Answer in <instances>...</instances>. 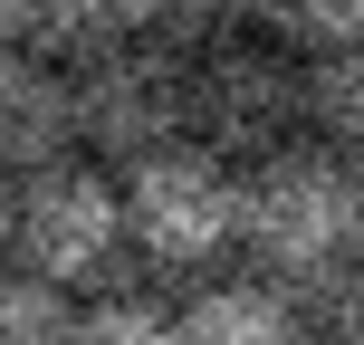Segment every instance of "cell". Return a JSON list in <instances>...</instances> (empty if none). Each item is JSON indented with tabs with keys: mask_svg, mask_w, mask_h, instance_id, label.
<instances>
[{
	"mask_svg": "<svg viewBox=\"0 0 364 345\" xmlns=\"http://www.w3.org/2000/svg\"><path fill=\"white\" fill-rule=\"evenodd\" d=\"M240 250H250L278 288L326 278L336 259H364L355 250V164L336 144H316V134L259 154V164L240 173Z\"/></svg>",
	"mask_w": 364,
	"mask_h": 345,
	"instance_id": "1",
	"label": "cell"
},
{
	"mask_svg": "<svg viewBox=\"0 0 364 345\" xmlns=\"http://www.w3.org/2000/svg\"><path fill=\"white\" fill-rule=\"evenodd\" d=\"M125 182V240L134 269L154 278H211V259L240 250V164H220L211 144H154L134 164H115Z\"/></svg>",
	"mask_w": 364,
	"mask_h": 345,
	"instance_id": "2",
	"label": "cell"
},
{
	"mask_svg": "<svg viewBox=\"0 0 364 345\" xmlns=\"http://www.w3.org/2000/svg\"><path fill=\"white\" fill-rule=\"evenodd\" d=\"M10 259L58 288L96 297V288H125L134 269V240H125V182H115L96 154H58V164L19 173L10 201Z\"/></svg>",
	"mask_w": 364,
	"mask_h": 345,
	"instance_id": "3",
	"label": "cell"
},
{
	"mask_svg": "<svg viewBox=\"0 0 364 345\" xmlns=\"http://www.w3.org/2000/svg\"><path fill=\"white\" fill-rule=\"evenodd\" d=\"M297 134H307V58L288 38L250 19V29H220L192 48V144L250 173L259 154L297 144Z\"/></svg>",
	"mask_w": 364,
	"mask_h": 345,
	"instance_id": "4",
	"label": "cell"
},
{
	"mask_svg": "<svg viewBox=\"0 0 364 345\" xmlns=\"http://www.w3.org/2000/svg\"><path fill=\"white\" fill-rule=\"evenodd\" d=\"M192 134V48L173 38H106L77 58V144L96 164H134Z\"/></svg>",
	"mask_w": 364,
	"mask_h": 345,
	"instance_id": "5",
	"label": "cell"
},
{
	"mask_svg": "<svg viewBox=\"0 0 364 345\" xmlns=\"http://www.w3.org/2000/svg\"><path fill=\"white\" fill-rule=\"evenodd\" d=\"M77 154V68L48 48H0V164L38 173Z\"/></svg>",
	"mask_w": 364,
	"mask_h": 345,
	"instance_id": "6",
	"label": "cell"
},
{
	"mask_svg": "<svg viewBox=\"0 0 364 345\" xmlns=\"http://www.w3.org/2000/svg\"><path fill=\"white\" fill-rule=\"evenodd\" d=\"M182 345H316V327H307V307L259 269V278H201V288L182 297Z\"/></svg>",
	"mask_w": 364,
	"mask_h": 345,
	"instance_id": "7",
	"label": "cell"
},
{
	"mask_svg": "<svg viewBox=\"0 0 364 345\" xmlns=\"http://www.w3.org/2000/svg\"><path fill=\"white\" fill-rule=\"evenodd\" d=\"M307 134H316V144H336L346 164L364 154V38L307 58Z\"/></svg>",
	"mask_w": 364,
	"mask_h": 345,
	"instance_id": "8",
	"label": "cell"
},
{
	"mask_svg": "<svg viewBox=\"0 0 364 345\" xmlns=\"http://www.w3.org/2000/svg\"><path fill=\"white\" fill-rule=\"evenodd\" d=\"M77 317H87L77 288L19 269V259L0 269V345H77Z\"/></svg>",
	"mask_w": 364,
	"mask_h": 345,
	"instance_id": "9",
	"label": "cell"
},
{
	"mask_svg": "<svg viewBox=\"0 0 364 345\" xmlns=\"http://www.w3.org/2000/svg\"><path fill=\"white\" fill-rule=\"evenodd\" d=\"M134 10L144 0H29V48H48V58L77 68L106 38H134Z\"/></svg>",
	"mask_w": 364,
	"mask_h": 345,
	"instance_id": "10",
	"label": "cell"
},
{
	"mask_svg": "<svg viewBox=\"0 0 364 345\" xmlns=\"http://www.w3.org/2000/svg\"><path fill=\"white\" fill-rule=\"evenodd\" d=\"M77 345H182V307H164L144 288H96L77 317Z\"/></svg>",
	"mask_w": 364,
	"mask_h": 345,
	"instance_id": "11",
	"label": "cell"
},
{
	"mask_svg": "<svg viewBox=\"0 0 364 345\" xmlns=\"http://www.w3.org/2000/svg\"><path fill=\"white\" fill-rule=\"evenodd\" d=\"M240 10H250L269 38H288L297 58H316V48H346V38H364V0H240Z\"/></svg>",
	"mask_w": 364,
	"mask_h": 345,
	"instance_id": "12",
	"label": "cell"
},
{
	"mask_svg": "<svg viewBox=\"0 0 364 345\" xmlns=\"http://www.w3.org/2000/svg\"><path fill=\"white\" fill-rule=\"evenodd\" d=\"M0 48H29V0H0Z\"/></svg>",
	"mask_w": 364,
	"mask_h": 345,
	"instance_id": "13",
	"label": "cell"
},
{
	"mask_svg": "<svg viewBox=\"0 0 364 345\" xmlns=\"http://www.w3.org/2000/svg\"><path fill=\"white\" fill-rule=\"evenodd\" d=\"M10 201H19V173L0 164V250H10Z\"/></svg>",
	"mask_w": 364,
	"mask_h": 345,
	"instance_id": "14",
	"label": "cell"
},
{
	"mask_svg": "<svg viewBox=\"0 0 364 345\" xmlns=\"http://www.w3.org/2000/svg\"><path fill=\"white\" fill-rule=\"evenodd\" d=\"M355 250H364V154H355Z\"/></svg>",
	"mask_w": 364,
	"mask_h": 345,
	"instance_id": "15",
	"label": "cell"
},
{
	"mask_svg": "<svg viewBox=\"0 0 364 345\" xmlns=\"http://www.w3.org/2000/svg\"><path fill=\"white\" fill-rule=\"evenodd\" d=\"M355 345H364V336H355Z\"/></svg>",
	"mask_w": 364,
	"mask_h": 345,
	"instance_id": "16",
	"label": "cell"
}]
</instances>
